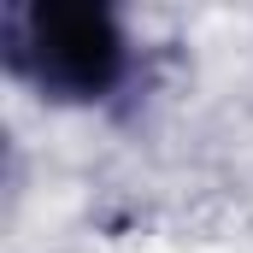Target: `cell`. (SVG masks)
<instances>
[{
	"label": "cell",
	"instance_id": "obj_1",
	"mask_svg": "<svg viewBox=\"0 0 253 253\" xmlns=\"http://www.w3.org/2000/svg\"><path fill=\"white\" fill-rule=\"evenodd\" d=\"M141 36L100 0H6L0 71L47 112H112L141 83Z\"/></svg>",
	"mask_w": 253,
	"mask_h": 253
}]
</instances>
